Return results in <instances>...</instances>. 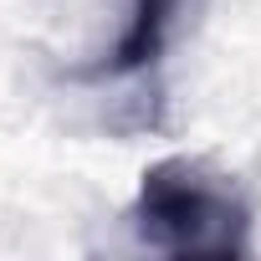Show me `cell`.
<instances>
[{"mask_svg": "<svg viewBox=\"0 0 261 261\" xmlns=\"http://www.w3.org/2000/svg\"><path fill=\"white\" fill-rule=\"evenodd\" d=\"M195 6L200 0H134L118 41H113V51L97 67H82L77 77H134V72L159 67V57L179 36L185 16H195Z\"/></svg>", "mask_w": 261, "mask_h": 261, "instance_id": "2", "label": "cell"}, {"mask_svg": "<svg viewBox=\"0 0 261 261\" xmlns=\"http://www.w3.org/2000/svg\"><path fill=\"white\" fill-rule=\"evenodd\" d=\"M134 230L169 256H241L251 236V205L230 174L200 159H159L134 195Z\"/></svg>", "mask_w": 261, "mask_h": 261, "instance_id": "1", "label": "cell"}]
</instances>
